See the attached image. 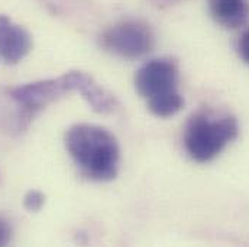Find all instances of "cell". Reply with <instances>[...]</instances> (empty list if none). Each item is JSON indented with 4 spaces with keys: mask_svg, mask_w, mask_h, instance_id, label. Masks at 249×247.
Returning a JSON list of instances; mask_svg holds the SVG:
<instances>
[{
    "mask_svg": "<svg viewBox=\"0 0 249 247\" xmlns=\"http://www.w3.org/2000/svg\"><path fill=\"white\" fill-rule=\"evenodd\" d=\"M155 45L151 28L141 22L127 19L107 28L100 35V47L118 57L135 60L146 55Z\"/></svg>",
    "mask_w": 249,
    "mask_h": 247,
    "instance_id": "4",
    "label": "cell"
},
{
    "mask_svg": "<svg viewBox=\"0 0 249 247\" xmlns=\"http://www.w3.org/2000/svg\"><path fill=\"white\" fill-rule=\"evenodd\" d=\"M71 91H78L87 104L99 115H110L116 112L119 103L116 97L100 85L91 75L83 71H68L64 74Z\"/></svg>",
    "mask_w": 249,
    "mask_h": 247,
    "instance_id": "6",
    "label": "cell"
},
{
    "mask_svg": "<svg viewBox=\"0 0 249 247\" xmlns=\"http://www.w3.org/2000/svg\"><path fill=\"white\" fill-rule=\"evenodd\" d=\"M135 88L157 117L176 116L184 106L178 91V64L173 58H155L145 62L135 75Z\"/></svg>",
    "mask_w": 249,
    "mask_h": 247,
    "instance_id": "2",
    "label": "cell"
},
{
    "mask_svg": "<svg viewBox=\"0 0 249 247\" xmlns=\"http://www.w3.org/2000/svg\"><path fill=\"white\" fill-rule=\"evenodd\" d=\"M238 52L244 61L249 64V28L241 35L238 41Z\"/></svg>",
    "mask_w": 249,
    "mask_h": 247,
    "instance_id": "10",
    "label": "cell"
},
{
    "mask_svg": "<svg viewBox=\"0 0 249 247\" xmlns=\"http://www.w3.org/2000/svg\"><path fill=\"white\" fill-rule=\"evenodd\" d=\"M64 143L86 178L97 182H107L116 178L121 164V148L107 129L96 124H74L65 132Z\"/></svg>",
    "mask_w": 249,
    "mask_h": 247,
    "instance_id": "1",
    "label": "cell"
},
{
    "mask_svg": "<svg viewBox=\"0 0 249 247\" xmlns=\"http://www.w3.org/2000/svg\"><path fill=\"white\" fill-rule=\"evenodd\" d=\"M45 204V195L38 191V189H31L25 194L23 198V207L29 211V213H38L41 211V208Z\"/></svg>",
    "mask_w": 249,
    "mask_h": 247,
    "instance_id": "9",
    "label": "cell"
},
{
    "mask_svg": "<svg viewBox=\"0 0 249 247\" xmlns=\"http://www.w3.org/2000/svg\"><path fill=\"white\" fill-rule=\"evenodd\" d=\"M32 49V36L20 25L0 15V61L13 65L22 61Z\"/></svg>",
    "mask_w": 249,
    "mask_h": 247,
    "instance_id": "7",
    "label": "cell"
},
{
    "mask_svg": "<svg viewBox=\"0 0 249 247\" xmlns=\"http://www.w3.org/2000/svg\"><path fill=\"white\" fill-rule=\"evenodd\" d=\"M212 17L226 29L244 26L249 19V0H207Z\"/></svg>",
    "mask_w": 249,
    "mask_h": 247,
    "instance_id": "8",
    "label": "cell"
},
{
    "mask_svg": "<svg viewBox=\"0 0 249 247\" xmlns=\"http://www.w3.org/2000/svg\"><path fill=\"white\" fill-rule=\"evenodd\" d=\"M67 93H71L65 75L34 81L25 85H18L9 90V96L22 110L26 119L34 117L38 112L60 100Z\"/></svg>",
    "mask_w": 249,
    "mask_h": 247,
    "instance_id": "5",
    "label": "cell"
},
{
    "mask_svg": "<svg viewBox=\"0 0 249 247\" xmlns=\"http://www.w3.org/2000/svg\"><path fill=\"white\" fill-rule=\"evenodd\" d=\"M10 236H12V230L9 224L0 217V246H6L10 242Z\"/></svg>",
    "mask_w": 249,
    "mask_h": 247,
    "instance_id": "11",
    "label": "cell"
},
{
    "mask_svg": "<svg viewBox=\"0 0 249 247\" xmlns=\"http://www.w3.org/2000/svg\"><path fill=\"white\" fill-rule=\"evenodd\" d=\"M239 134L238 120L228 113L200 112L184 129V148L188 156L198 164L213 161Z\"/></svg>",
    "mask_w": 249,
    "mask_h": 247,
    "instance_id": "3",
    "label": "cell"
}]
</instances>
